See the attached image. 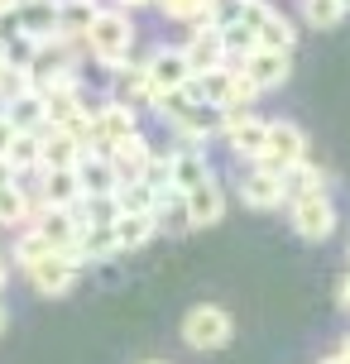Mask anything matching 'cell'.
Listing matches in <instances>:
<instances>
[{
	"label": "cell",
	"instance_id": "obj_1",
	"mask_svg": "<svg viewBox=\"0 0 350 364\" xmlns=\"http://www.w3.org/2000/svg\"><path fill=\"white\" fill-rule=\"evenodd\" d=\"M87 48H92L96 63H106V68H120L125 53L134 48V24H129L125 10H101L92 19V29H87Z\"/></svg>",
	"mask_w": 350,
	"mask_h": 364
},
{
	"label": "cell",
	"instance_id": "obj_2",
	"mask_svg": "<svg viewBox=\"0 0 350 364\" xmlns=\"http://www.w3.org/2000/svg\"><path fill=\"white\" fill-rule=\"evenodd\" d=\"M297 164H307V134H302V125H293V120H269V134H264V149H259L255 168L283 178Z\"/></svg>",
	"mask_w": 350,
	"mask_h": 364
},
{
	"label": "cell",
	"instance_id": "obj_3",
	"mask_svg": "<svg viewBox=\"0 0 350 364\" xmlns=\"http://www.w3.org/2000/svg\"><path fill=\"white\" fill-rule=\"evenodd\" d=\"M154 110H159V115H164V120L178 129L183 139H206L211 129H221V115H216L211 106H202V101H192L187 91L159 96V101H154Z\"/></svg>",
	"mask_w": 350,
	"mask_h": 364
},
{
	"label": "cell",
	"instance_id": "obj_4",
	"mask_svg": "<svg viewBox=\"0 0 350 364\" xmlns=\"http://www.w3.org/2000/svg\"><path fill=\"white\" fill-rule=\"evenodd\" d=\"M230 336H235V321L216 302H197L183 316V341L192 350H221V346H230Z\"/></svg>",
	"mask_w": 350,
	"mask_h": 364
},
{
	"label": "cell",
	"instance_id": "obj_5",
	"mask_svg": "<svg viewBox=\"0 0 350 364\" xmlns=\"http://www.w3.org/2000/svg\"><path fill=\"white\" fill-rule=\"evenodd\" d=\"M139 68H144L149 87H154V101L173 96V91H187V82H192V68H187L183 48H154L149 63H139Z\"/></svg>",
	"mask_w": 350,
	"mask_h": 364
},
{
	"label": "cell",
	"instance_id": "obj_6",
	"mask_svg": "<svg viewBox=\"0 0 350 364\" xmlns=\"http://www.w3.org/2000/svg\"><path fill=\"white\" fill-rule=\"evenodd\" d=\"M288 211H293V230L302 240H332V230H336V201L327 197V192H317V197H297V201H288Z\"/></svg>",
	"mask_w": 350,
	"mask_h": 364
},
{
	"label": "cell",
	"instance_id": "obj_7",
	"mask_svg": "<svg viewBox=\"0 0 350 364\" xmlns=\"http://www.w3.org/2000/svg\"><path fill=\"white\" fill-rule=\"evenodd\" d=\"M139 134V115L125 101H106V106L92 115V149H115L120 139Z\"/></svg>",
	"mask_w": 350,
	"mask_h": 364
},
{
	"label": "cell",
	"instance_id": "obj_8",
	"mask_svg": "<svg viewBox=\"0 0 350 364\" xmlns=\"http://www.w3.org/2000/svg\"><path fill=\"white\" fill-rule=\"evenodd\" d=\"M73 173H77V187H82V201L115 197V187H120V173H115V164H111L106 149H87Z\"/></svg>",
	"mask_w": 350,
	"mask_h": 364
},
{
	"label": "cell",
	"instance_id": "obj_9",
	"mask_svg": "<svg viewBox=\"0 0 350 364\" xmlns=\"http://www.w3.org/2000/svg\"><path fill=\"white\" fill-rule=\"evenodd\" d=\"M235 68H240V77H245L255 91H274V87H283V82H288L293 58H288V53H274V48H255V53L240 58Z\"/></svg>",
	"mask_w": 350,
	"mask_h": 364
},
{
	"label": "cell",
	"instance_id": "obj_10",
	"mask_svg": "<svg viewBox=\"0 0 350 364\" xmlns=\"http://www.w3.org/2000/svg\"><path fill=\"white\" fill-rule=\"evenodd\" d=\"M202 182H211L206 149L187 144V149H178V154H168V192H173V197H187V192H197Z\"/></svg>",
	"mask_w": 350,
	"mask_h": 364
},
{
	"label": "cell",
	"instance_id": "obj_11",
	"mask_svg": "<svg viewBox=\"0 0 350 364\" xmlns=\"http://www.w3.org/2000/svg\"><path fill=\"white\" fill-rule=\"evenodd\" d=\"M221 134H226V144H230L235 159H259L264 134H269V120L255 115V110H245V115H221Z\"/></svg>",
	"mask_w": 350,
	"mask_h": 364
},
{
	"label": "cell",
	"instance_id": "obj_12",
	"mask_svg": "<svg viewBox=\"0 0 350 364\" xmlns=\"http://www.w3.org/2000/svg\"><path fill=\"white\" fill-rule=\"evenodd\" d=\"M183 58H187V68H192V77L206 73V68H226L230 58H226V43H221V29H211V24H192V34H187L183 43Z\"/></svg>",
	"mask_w": 350,
	"mask_h": 364
},
{
	"label": "cell",
	"instance_id": "obj_13",
	"mask_svg": "<svg viewBox=\"0 0 350 364\" xmlns=\"http://www.w3.org/2000/svg\"><path fill=\"white\" fill-rule=\"evenodd\" d=\"M58 29V0H15V34L29 43L53 38Z\"/></svg>",
	"mask_w": 350,
	"mask_h": 364
},
{
	"label": "cell",
	"instance_id": "obj_14",
	"mask_svg": "<svg viewBox=\"0 0 350 364\" xmlns=\"http://www.w3.org/2000/svg\"><path fill=\"white\" fill-rule=\"evenodd\" d=\"M24 273H29V283H34L43 297H68L73 283H77V264L68 255H43L34 269H24Z\"/></svg>",
	"mask_w": 350,
	"mask_h": 364
},
{
	"label": "cell",
	"instance_id": "obj_15",
	"mask_svg": "<svg viewBox=\"0 0 350 364\" xmlns=\"http://www.w3.org/2000/svg\"><path fill=\"white\" fill-rule=\"evenodd\" d=\"M183 216H187V230H202V225H216L226 216V187L216 178L202 182L197 192L183 197Z\"/></svg>",
	"mask_w": 350,
	"mask_h": 364
},
{
	"label": "cell",
	"instance_id": "obj_16",
	"mask_svg": "<svg viewBox=\"0 0 350 364\" xmlns=\"http://www.w3.org/2000/svg\"><path fill=\"white\" fill-rule=\"evenodd\" d=\"M240 201H245L250 211H278V206H288V201H283V178H278V173H264V168L245 173V178H240Z\"/></svg>",
	"mask_w": 350,
	"mask_h": 364
},
{
	"label": "cell",
	"instance_id": "obj_17",
	"mask_svg": "<svg viewBox=\"0 0 350 364\" xmlns=\"http://www.w3.org/2000/svg\"><path fill=\"white\" fill-rule=\"evenodd\" d=\"M34 230L43 235V245H48L53 255H68V250H73V240H77V230H82V220H77V206H73V211L43 206V216L34 220Z\"/></svg>",
	"mask_w": 350,
	"mask_h": 364
},
{
	"label": "cell",
	"instance_id": "obj_18",
	"mask_svg": "<svg viewBox=\"0 0 350 364\" xmlns=\"http://www.w3.org/2000/svg\"><path fill=\"white\" fill-rule=\"evenodd\" d=\"M297 43V24L288 15H278L274 5L259 10V24H255V48H274V53H293Z\"/></svg>",
	"mask_w": 350,
	"mask_h": 364
},
{
	"label": "cell",
	"instance_id": "obj_19",
	"mask_svg": "<svg viewBox=\"0 0 350 364\" xmlns=\"http://www.w3.org/2000/svg\"><path fill=\"white\" fill-rule=\"evenodd\" d=\"M38 144H43V168H77L87 154L73 129H38Z\"/></svg>",
	"mask_w": 350,
	"mask_h": 364
},
{
	"label": "cell",
	"instance_id": "obj_20",
	"mask_svg": "<svg viewBox=\"0 0 350 364\" xmlns=\"http://www.w3.org/2000/svg\"><path fill=\"white\" fill-rule=\"evenodd\" d=\"M43 206H58V211L82 206V187H77L73 168H43Z\"/></svg>",
	"mask_w": 350,
	"mask_h": 364
},
{
	"label": "cell",
	"instance_id": "obj_21",
	"mask_svg": "<svg viewBox=\"0 0 350 364\" xmlns=\"http://www.w3.org/2000/svg\"><path fill=\"white\" fill-rule=\"evenodd\" d=\"M101 15V5L96 0H58V38H82L92 29V19Z\"/></svg>",
	"mask_w": 350,
	"mask_h": 364
},
{
	"label": "cell",
	"instance_id": "obj_22",
	"mask_svg": "<svg viewBox=\"0 0 350 364\" xmlns=\"http://www.w3.org/2000/svg\"><path fill=\"white\" fill-rule=\"evenodd\" d=\"M154 230H159V216H129V211H120V216L111 220V235H115V250H120V255L149 245Z\"/></svg>",
	"mask_w": 350,
	"mask_h": 364
},
{
	"label": "cell",
	"instance_id": "obj_23",
	"mask_svg": "<svg viewBox=\"0 0 350 364\" xmlns=\"http://www.w3.org/2000/svg\"><path fill=\"white\" fill-rule=\"evenodd\" d=\"M317 192H327L332 197V178L312 164H297L283 173V201H297V197H317Z\"/></svg>",
	"mask_w": 350,
	"mask_h": 364
},
{
	"label": "cell",
	"instance_id": "obj_24",
	"mask_svg": "<svg viewBox=\"0 0 350 364\" xmlns=\"http://www.w3.org/2000/svg\"><path fill=\"white\" fill-rule=\"evenodd\" d=\"M106 154H111V164H115V173H120V182L139 178V173H144V164L154 159V149L144 144V134H129V139H120V144L106 149Z\"/></svg>",
	"mask_w": 350,
	"mask_h": 364
},
{
	"label": "cell",
	"instance_id": "obj_25",
	"mask_svg": "<svg viewBox=\"0 0 350 364\" xmlns=\"http://www.w3.org/2000/svg\"><path fill=\"white\" fill-rule=\"evenodd\" d=\"M5 120H10L19 134H38V129H43V96H38V91H24L19 101L5 106Z\"/></svg>",
	"mask_w": 350,
	"mask_h": 364
},
{
	"label": "cell",
	"instance_id": "obj_26",
	"mask_svg": "<svg viewBox=\"0 0 350 364\" xmlns=\"http://www.w3.org/2000/svg\"><path fill=\"white\" fill-rule=\"evenodd\" d=\"M10 173H29V168H43V144H38V134H15V144H10Z\"/></svg>",
	"mask_w": 350,
	"mask_h": 364
},
{
	"label": "cell",
	"instance_id": "obj_27",
	"mask_svg": "<svg viewBox=\"0 0 350 364\" xmlns=\"http://www.w3.org/2000/svg\"><path fill=\"white\" fill-rule=\"evenodd\" d=\"M29 216H34V206H29V197L19 192V182L0 187V225H24Z\"/></svg>",
	"mask_w": 350,
	"mask_h": 364
},
{
	"label": "cell",
	"instance_id": "obj_28",
	"mask_svg": "<svg viewBox=\"0 0 350 364\" xmlns=\"http://www.w3.org/2000/svg\"><path fill=\"white\" fill-rule=\"evenodd\" d=\"M115 101H125V106H134V101H149L154 106V87H149V77L139 63H129L125 73H120V96Z\"/></svg>",
	"mask_w": 350,
	"mask_h": 364
},
{
	"label": "cell",
	"instance_id": "obj_29",
	"mask_svg": "<svg viewBox=\"0 0 350 364\" xmlns=\"http://www.w3.org/2000/svg\"><path fill=\"white\" fill-rule=\"evenodd\" d=\"M24 91H34V82H29V73H24V63H5V68H0V106L19 101Z\"/></svg>",
	"mask_w": 350,
	"mask_h": 364
},
{
	"label": "cell",
	"instance_id": "obj_30",
	"mask_svg": "<svg viewBox=\"0 0 350 364\" xmlns=\"http://www.w3.org/2000/svg\"><path fill=\"white\" fill-rule=\"evenodd\" d=\"M154 5H159L168 19H178V24L192 29V24H202V19H206V5H211V0H154Z\"/></svg>",
	"mask_w": 350,
	"mask_h": 364
},
{
	"label": "cell",
	"instance_id": "obj_31",
	"mask_svg": "<svg viewBox=\"0 0 350 364\" xmlns=\"http://www.w3.org/2000/svg\"><path fill=\"white\" fill-rule=\"evenodd\" d=\"M302 19H307L312 29H336V24L346 19V10H341L336 0H302Z\"/></svg>",
	"mask_w": 350,
	"mask_h": 364
},
{
	"label": "cell",
	"instance_id": "obj_32",
	"mask_svg": "<svg viewBox=\"0 0 350 364\" xmlns=\"http://www.w3.org/2000/svg\"><path fill=\"white\" fill-rule=\"evenodd\" d=\"M43 255H53V250H48V245H43V235L29 225V230L19 235V245H15V264H19V269H34Z\"/></svg>",
	"mask_w": 350,
	"mask_h": 364
},
{
	"label": "cell",
	"instance_id": "obj_33",
	"mask_svg": "<svg viewBox=\"0 0 350 364\" xmlns=\"http://www.w3.org/2000/svg\"><path fill=\"white\" fill-rule=\"evenodd\" d=\"M15 134H19V129L10 125V120H5V110H0V164L10 159V144H15Z\"/></svg>",
	"mask_w": 350,
	"mask_h": 364
},
{
	"label": "cell",
	"instance_id": "obj_34",
	"mask_svg": "<svg viewBox=\"0 0 350 364\" xmlns=\"http://www.w3.org/2000/svg\"><path fill=\"white\" fill-rule=\"evenodd\" d=\"M139 5H154V0H115V10H125V15H129V10H139Z\"/></svg>",
	"mask_w": 350,
	"mask_h": 364
},
{
	"label": "cell",
	"instance_id": "obj_35",
	"mask_svg": "<svg viewBox=\"0 0 350 364\" xmlns=\"http://www.w3.org/2000/svg\"><path fill=\"white\" fill-rule=\"evenodd\" d=\"M341 307L350 311V273H346V278H341Z\"/></svg>",
	"mask_w": 350,
	"mask_h": 364
},
{
	"label": "cell",
	"instance_id": "obj_36",
	"mask_svg": "<svg viewBox=\"0 0 350 364\" xmlns=\"http://www.w3.org/2000/svg\"><path fill=\"white\" fill-rule=\"evenodd\" d=\"M15 182V173H10V164H0V187H10Z\"/></svg>",
	"mask_w": 350,
	"mask_h": 364
},
{
	"label": "cell",
	"instance_id": "obj_37",
	"mask_svg": "<svg viewBox=\"0 0 350 364\" xmlns=\"http://www.w3.org/2000/svg\"><path fill=\"white\" fill-rule=\"evenodd\" d=\"M336 360H346V364H350V336H346V346H341V355H336Z\"/></svg>",
	"mask_w": 350,
	"mask_h": 364
},
{
	"label": "cell",
	"instance_id": "obj_38",
	"mask_svg": "<svg viewBox=\"0 0 350 364\" xmlns=\"http://www.w3.org/2000/svg\"><path fill=\"white\" fill-rule=\"evenodd\" d=\"M5 63H10V48H5V38H0V68H5Z\"/></svg>",
	"mask_w": 350,
	"mask_h": 364
},
{
	"label": "cell",
	"instance_id": "obj_39",
	"mask_svg": "<svg viewBox=\"0 0 350 364\" xmlns=\"http://www.w3.org/2000/svg\"><path fill=\"white\" fill-rule=\"evenodd\" d=\"M5 321H10V316H5V302H0V331H5Z\"/></svg>",
	"mask_w": 350,
	"mask_h": 364
},
{
	"label": "cell",
	"instance_id": "obj_40",
	"mask_svg": "<svg viewBox=\"0 0 350 364\" xmlns=\"http://www.w3.org/2000/svg\"><path fill=\"white\" fill-rule=\"evenodd\" d=\"M336 5H341V10H346V15H350V0H336Z\"/></svg>",
	"mask_w": 350,
	"mask_h": 364
},
{
	"label": "cell",
	"instance_id": "obj_41",
	"mask_svg": "<svg viewBox=\"0 0 350 364\" xmlns=\"http://www.w3.org/2000/svg\"><path fill=\"white\" fill-rule=\"evenodd\" d=\"M322 364H346V360H336V355H332V360H322Z\"/></svg>",
	"mask_w": 350,
	"mask_h": 364
},
{
	"label": "cell",
	"instance_id": "obj_42",
	"mask_svg": "<svg viewBox=\"0 0 350 364\" xmlns=\"http://www.w3.org/2000/svg\"><path fill=\"white\" fill-rule=\"evenodd\" d=\"M0 283H5V259H0Z\"/></svg>",
	"mask_w": 350,
	"mask_h": 364
},
{
	"label": "cell",
	"instance_id": "obj_43",
	"mask_svg": "<svg viewBox=\"0 0 350 364\" xmlns=\"http://www.w3.org/2000/svg\"><path fill=\"white\" fill-rule=\"evenodd\" d=\"M149 364H168V360H149Z\"/></svg>",
	"mask_w": 350,
	"mask_h": 364
}]
</instances>
